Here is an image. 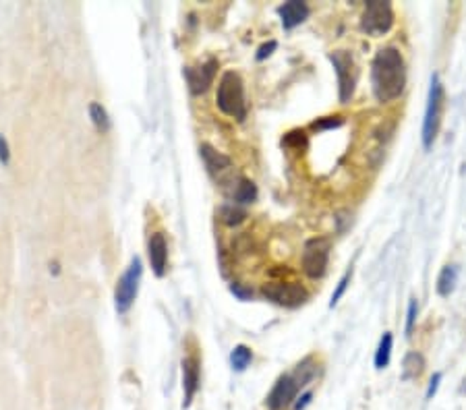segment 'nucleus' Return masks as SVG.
Segmentation results:
<instances>
[{
  "label": "nucleus",
  "mask_w": 466,
  "mask_h": 410,
  "mask_svg": "<svg viewBox=\"0 0 466 410\" xmlns=\"http://www.w3.org/2000/svg\"><path fill=\"white\" fill-rule=\"evenodd\" d=\"M261 294L280 305V307H286V309H296L300 305H305L309 300V293L305 286L300 284H294V282H270V284H263Z\"/></svg>",
  "instance_id": "6e6552de"
},
{
  "label": "nucleus",
  "mask_w": 466,
  "mask_h": 410,
  "mask_svg": "<svg viewBox=\"0 0 466 410\" xmlns=\"http://www.w3.org/2000/svg\"><path fill=\"white\" fill-rule=\"evenodd\" d=\"M231 291H233V294H236V296H238L240 300H247V298H251V296H253V293H251V291L242 288V286H240V284H236V282H234L233 286H231Z\"/></svg>",
  "instance_id": "c756f323"
},
{
  "label": "nucleus",
  "mask_w": 466,
  "mask_h": 410,
  "mask_svg": "<svg viewBox=\"0 0 466 410\" xmlns=\"http://www.w3.org/2000/svg\"><path fill=\"white\" fill-rule=\"evenodd\" d=\"M309 13H311V8L303 0H289L278 6V15H280L284 29H294L296 25H300L309 17Z\"/></svg>",
  "instance_id": "f8f14e48"
},
{
  "label": "nucleus",
  "mask_w": 466,
  "mask_h": 410,
  "mask_svg": "<svg viewBox=\"0 0 466 410\" xmlns=\"http://www.w3.org/2000/svg\"><path fill=\"white\" fill-rule=\"evenodd\" d=\"M330 251H332V242L326 236H315V238H309L305 242V249H303V272H305L307 278L319 280V278L326 276L328 263H330Z\"/></svg>",
  "instance_id": "39448f33"
},
{
  "label": "nucleus",
  "mask_w": 466,
  "mask_h": 410,
  "mask_svg": "<svg viewBox=\"0 0 466 410\" xmlns=\"http://www.w3.org/2000/svg\"><path fill=\"white\" fill-rule=\"evenodd\" d=\"M231 197H233L234 203H240V205L253 203L257 199V186H255L253 180H249L245 176H238L234 180L233 189H231Z\"/></svg>",
  "instance_id": "2eb2a0df"
},
{
  "label": "nucleus",
  "mask_w": 466,
  "mask_h": 410,
  "mask_svg": "<svg viewBox=\"0 0 466 410\" xmlns=\"http://www.w3.org/2000/svg\"><path fill=\"white\" fill-rule=\"evenodd\" d=\"M307 133L303 131V129H292L289 131L286 135H284V139H282V143L286 145V147H292V149H305L307 147Z\"/></svg>",
  "instance_id": "4be33fe9"
},
{
  "label": "nucleus",
  "mask_w": 466,
  "mask_h": 410,
  "mask_svg": "<svg viewBox=\"0 0 466 410\" xmlns=\"http://www.w3.org/2000/svg\"><path fill=\"white\" fill-rule=\"evenodd\" d=\"M216 104L226 117L245 120L247 118V100H245V83L236 71H226L218 83Z\"/></svg>",
  "instance_id": "f03ea898"
},
{
  "label": "nucleus",
  "mask_w": 466,
  "mask_h": 410,
  "mask_svg": "<svg viewBox=\"0 0 466 410\" xmlns=\"http://www.w3.org/2000/svg\"><path fill=\"white\" fill-rule=\"evenodd\" d=\"M371 87L379 104L398 100L407 87V62L396 46H384L371 62Z\"/></svg>",
  "instance_id": "f257e3e1"
},
{
  "label": "nucleus",
  "mask_w": 466,
  "mask_h": 410,
  "mask_svg": "<svg viewBox=\"0 0 466 410\" xmlns=\"http://www.w3.org/2000/svg\"><path fill=\"white\" fill-rule=\"evenodd\" d=\"M416 317H418V300H416V298H410L407 311V336L412 334L414 323H416Z\"/></svg>",
  "instance_id": "393cba45"
},
{
  "label": "nucleus",
  "mask_w": 466,
  "mask_h": 410,
  "mask_svg": "<svg viewBox=\"0 0 466 410\" xmlns=\"http://www.w3.org/2000/svg\"><path fill=\"white\" fill-rule=\"evenodd\" d=\"M89 117H92V122L96 124L98 131H102V133L110 131L112 122H110V117H108V112H106V108H104L102 104L92 102V104H89Z\"/></svg>",
  "instance_id": "aec40b11"
},
{
  "label": "nucleus",
  "mask_w": 466,
  "mask_h": 410,
  "mask_svg": "<svg viewBox=\"0 0 466 410\" xmlns=\"http://www.w3.org/2000/svg\"><path fill=\"white\" fill-rule=\"evenodd\" d=\"M141 276H143V265H141V259L139 257H133L131 265L126 268V272L120 276L117 284V291H115V305H117L118 313H126L135 298L139 293V282H141Z\"/></svg>",
  "instance_id": "423d86ee"
},
{
  "label": "nucleus",
  "mask_w": 466,
  "mask_h": 410,
  "mask_svg": "<svg viewBox=\"0 0 466 410\" xmlns=\"http://www.w3.org/2000/svg\"><path fill=\"white\" fill-rule=\"evenodd\" d=\"M350 278H352V270H349L342 278H340V282H338V286H336V291L332 294V298H330V307H336L338 302H340V298L344 296L347 293V288H349L350 284Z\"/></svg>",
  "instance_id": "b1692460"
},
{
  "label": "nucleus",
  "mask_w": 466,
  "mask_h": 410,
  "mask_svg": "<svg viewBox=\"0 0 466 410\" xmlns=\"http://www.w3.org/2000/svg\"><path fill=\"white\" fill-rule=\"evenodd\" d=\"M425 371V358L423 354L416 351L407 352L405 360H402V379L408 381V379H418Z\"/></svg>",
  "instance_id": "dca6fc26"
},
{
  "label": "nucleus",
  "mask_w": 466,
  "mask_h": 410,
  "mask_svg": "<svg viewBox=\"0 0 466 410\" xmlns=\"http://www.w3.org/2000/svg\"><path fill=\"white\" fill-rule=\"evenodd\" d=\"M251 360H253V352L245 344L234 346V351L231 352V365L234 371H245L251 365Z\"/></svg>",
  "instance_id": "412c9836"
},
{
  "label": "nucleus",
  "mask_w": 466,
  "mask_h": 410,
  "mask_svg": "<svg viewBox=\"0 0 466 410\" xmlns=\"http://www.w3.org/2000/svg\"><path fill=\"white\" fill-rule=\"evenodd\" d=\"M276 48H278V42H276V40H270V42H265V44H261V46H259V50H257L255 59L259 60V62H261V60L270 59V57L276 52Z\"/></svg>",
  "instance_id": "a878e982"
},
{
  "label": "nucleus",
  "mask_w": 466,
  "mask_h": 410,
  "mask_svg": "<svg viewBox=\"0 0 466 410\" xmlns=\"http://www.w3.org/2000/svg\"><path fill=\"white\" fill-rule=\"evenodd\" d=\"M342 124H344V117L336 115V117L317 118V120L313 122V129H317V131H330V129H338V126H342Z\"/></svg>",
  "instance_id": "5701e85b"
},
{
  "label": "nucleus",
  "mask_w": 466,
  "mask_h": 410,
  "mask_svg": "<svg viewBox=\"0 0 466 410\" xmlns=\"http://www.w3.org/2000/svg\"><path fill=\"white\" fill-rule=\"evenodd\" d=\"M456 284H458V265H446L442 272H439V278H437V294L439 296H450V294L456 291Z\"/></svg>",
  "instance_id": "f3484780"
},
{
  "label": "nucleus",
  "mask_w": 466,
  "mask_h": 410,
  "mask_svg": "<svg viewBox=\"0 0 466 410\" xmlns=\"http://www.w3.org/2000/svg\"><path fill=\"white\" fill-rule=\"evenodd\" d=\"M199 154H201L203 164H205L210 175H220V173H224V170H228L233 166V160L226 154H222L216 147H212L210 143H201Z\"/></svg>",
  "instance_id": "4468645a"
},
{
  "label": "nucleus",
  "mask_w": 466,
  "mask_h": 410,
  "mask_svg": "<svg viewBox=\"0 0 466 410\" xmlns=\"http://www.w3.org/2000/svg\"><path fill=\"white\" fill-rule=\"evenodd\" d=\"M330 60L338 77V98L342 104H349L356 87V68H354L352 54L347 50H334L330 52Z\"/></svg>",
  "instance_id": "0eeeda50"
},
{
  "label": "nucleus",
  "mask_w": 466,
  "mask_h": 410,
  "mask_svg": "<svg viewBox=\"0 0 466 410\" xmlns=\"http://www.w3.org/2000/svg\"><path fill=\"white\" fill-rule=\"evenodd\" d=\"M444 85L439 81V75H431V85H429V96H427V108H425V118H423V145L429 149L439 133L442 126V117H444Z\"/></svg>",
  "instance_id": "7ed1b4c3"
},
{
  "label": "nucleus",
  "mask_w": 466,
  "mask_h": 410,
  "mask_svg": "<svg viewBox=\"0 0 466 410\" xmlns=\"http://www.w3.org/2000/svg\"><path fill=\"white\" fill-rule=\"evenodd\" d=\"M300 388H303V383H300V379L296 377V373H284V375L276 381V386L272 388V392H270V396H268V400H265L268 409H286L289 404H292V402L296 400V394H298Z\"/></svg>",
  "instance_id": "1a4fd4ad"
},
{
  "label": "nucleus",
  "mask_w": 466,
  "mask_h": 410,
  "mask_svg": "<svg viewBox=\"0 0 466 410\" xmlns=\"http://www.w3.org/2000/svg\"><path fill=\"white\" fill-rule=\"evenodd\" d=\"M182 390H184V407L193 402V396L199 390V360L197 356L182 358Z\"/></svg>",
  "instance_id": "ddd939ff"
},
{
  "label": "nucleus",
  "mask_w": 466,
  "mask_h": 410,
  "mask_svg": "<svg viewBox=\"0 0 466 410\" xmlns=\"http://www.w3.org/2000/svg\"><path fill=\"white\" fill-rule=\"evenodd\" d=\"M147 257H150V263L154 268V274L158 278H162L166 274V263H168V242H166V236L162 233H154L150 236Z\"/></svg>",
  "instance_id": "9b49d317"
},
{
  "label": "nucleus",
  "mask_w": 466,
  "mask_h": 410,
  "mask_svg": "<svg viewBox=\"0 0 466 410\" xmlns=\"http://www.w3.org/2000/svg\"><path fill=\"white\" fill-rule=\"evenodd\" d=\"M10 162V147H8V141L4 135H0V164L6 166Z\"/></svg>",
  "instance_id": "cd10ccee"
},
{
  "label": "nucleus",
  "mask_w": 466,
  "mask_h": 410,
  "mask_svg": "<svg viewBox=\"0 0 466 410\" xmlns=\"http://www.w3.org/2000/svg\"><path fill=\"white\" fill-rule=\"evenodd\" d=\"M394 8L388 0H371L365 4V10L361 15V29L367 36L381 38L394 27Z\"/></svg>",
  "instance_id": "20e7f679"
},
{
  "label": "nucleus",
  "mask_w": 466,
  "mask_h": 410,
  "mask_svg": "<svg viewBox=\"0 0 466 410\" xmlns=\"http://www.w3.org/2000/svg\"><path fill=\"white\" fill-rule=\"evenodd\" d=\"M218 216H220V220H222L226 226H238V224H242V222L247 220V212H245L240 205H236V203L222 205V207L218 210Z\"/></svg>",
  "instance_id": "6ab92c4d"
},
{
  "label": "nucleus",
  "mask_w": 466,
  "mask_h": 410,
  "mask_svg": "<svg viewBox=\"0 0 466 410\" xmlns=\"http://www.w3.org/2000/svg\"><path fill=\"white\" fill-rule=\"evenodd\" d=\"M392 346H394V336H392L390 332H384V336H381V340H379V346H377V351H375V358H373L377 371H381V369H386V367L390 365Z\"/></svg>",
  "instance_id": "a211bd4d"
},
{
  "label": "nucleus",
  "mask_w": 466,
  "mask_h": 410,
  "mask_svg": "<svg viewBox=\"0 0 466 410\" xmlns=\"http://www.w3.org/2000/svg\"><path fill=\"white\" fill-rule=\"evenodd\" d=\"M442 373L437 371V373H433V377H431V381H429V388H427V394H425V398L427 400H431L435 394H437V390H439V383H442Z\"/></svg>",
  "instance_id": "bb28decb"
},
{
  "label": "nucleus",
  "mask_w": 466,
  "mask_h": 410,
  "mask_svg": "<svg viewBox=\"0 0 466 410\" xmlns=\"http://www.w3.org/2000/svg\"><path fill=\"white\" fill-rule=\"evenodd\" d=\"M311 400H313V392H305L303 396L294 400V410H305L311 404Z\"/></svg>",
  "instance_id": "c85d7f7f"
},
{
  "label": "nucleus",
  "mask_w": 466,
  "mask_h": 410,
  "mask_svg": "<svg viewBox=\"0 0 466 410\" xmlns=\"http://www.w3.org/2000/svg\"><path fill=\"white\" fill-rule=\"evenodd\" d=\"M220 68V62L216 59L205 60L203 64L199 66H187L182 73H184V79L189 83V91L193 96H201L210 89V85L214 83V77Z\"/></svg>",
  "instance_id": "9d476101"
}]
</instances>
